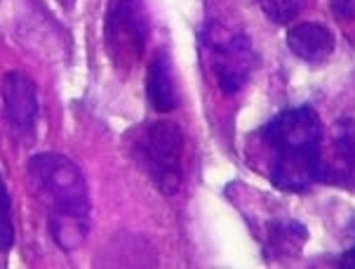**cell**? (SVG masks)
Listing matches in <instances>:
<instances>
[{
	"instance_id": "cell-1",
	"label": "cell",
	"mask_w": 355,
	"mask_h": 269,
	"mask_svg": "<svg viewBox=\"0 0 355 269\" xmlns=\"http://www.w3.org/2000/svg\"><path fill=\"white\" fill-rule=\"evenodd\" d=\"M268 149V177L278 189L306 191L318 182H329V165L322 158V121L311 106H292L263 125Z\"/></svg>"
},
{
	"instance_id": "cell-6",
	"label": "cell",
	"mask_w": 355,
	"mask_h": 269,
	"mask_svg": "<svg viewBox=\"0 0 355 269\" xmlns=\"http://www.w3.org/2000/svg\"><path fill=\"white\" fill-rule=\"evenodd\" d=\"M3 116L19 135H31L38 121V88L24 71H8L0 83Z\"/></svg>"
},
{
	"instance_id": "cell-10",
	"label": "cell",
	"mask_w": 355,
	"mask_h": 269,
	"mask_svg": "<svg viewBox=\"0 0 355 269\" xmlns=\"http://www.w3.org/2000/svg\"><path fill=\"white\" fill-rule=\"evenodd\" d=\"M15 246V225H12V201L5 179L0 175V250Z\"/></svg>"
},
{
	"instance_id": "cell-14",
	"label": "cell",
	"mask_w": 355,
	"mask_h": 269,
	"mask_svg": "<svg viewBox=\"0 0 355 269\" xmlns=\"http://www.w3.org/2000/svg\"><path fill=\"white\" fill-rule=\"evenodd\" d=\"M297 3H299V5H304V0H297Z\"/></svg>"
},
{
	"instance_id": "cell-3",
	"label": "cell",
	"mask_w": 355,
	"mask_h": 269,
	"mask_svg": "<svg viewBox=\"0 0 355 269\" xmlns=\"http://www.w3.org/2000/svg\"><path fill=\"white\" fill-rule=\"evenodd\" d=\"M135 158L162 196L179 194L184 182V133L172 121H155L135 142Z\"/></svg>"
},
{
	"instance_id": "cell-8",
	"label": "cell",
	"mask_w": 355,
	"mask_h": 269,
	"mask_svg": "<svg viewBox=\"0 0 355 269\" xmlns=\"http://www.w3.org/2000/svg\"><path fill=\"white\" fill-rule=\"evenodd\" d=\"M146 95L151 106L158 113H170L177 109L179 97H177V85H174L172 76V64L165 50H158L148 64V76H146Z\"/></svg>"
},
{
	"instance_id": "cell-5",
	"label": "cell",
	"mask_w": 355,
	"mask_h": 269,
	"mask_svg": "<svg viewBox=\"0 0 355 269\" xmlns=\"http://www.w3.org/2000/svg\"><path fill=\"white\" fill-rule=\"evenodd\" d=\"M209 52V67L224 95H238L248 85L257 67V52L248 33H231L214 26L205 35Z\"/></svg>"
},
{
	"instance_id": "cell-2",
	"label": "cell",
	"mask_w": 355,
	"mask_h": 269,
	"mask_svg": "<svg viewBox=\"0 0 355 269\" xmlns=\"http://www.w3.org/2000/svg\"><path fill=\"white\" fill-rule=\"evenodd\" d=\"M28 182L43 201L47 227L59 248L73 250L89 231V191L80 168L64 154L43 152L28 161Z\"/></svg>"
},
{
	"instance_id": "cell-12",
	"label": "cell",
	"mask_w": 355,
	"mask_h": 269,
	"mask_svg": "<svg viewBox=\"0 0 355 269\" xmlns=\"http://www.w3.org/2000/svg\"><path fill=\"white\" fill-rule=\"evenodd\" d=\"M341 267H355V248H351L348 253L341 258V262H339Z\"/></svg>"
},
{
	"instance_id": "cell-13",
	"label": "cell",
	"mask_w": 355,
	"mask_h": 269,
	"mask_svg": "<svg viewBox=\"0 0 355 269\" xmlns=\"http://www.w3.org/2000/svg\"><path fill=\"white\" fill-rule=\"evenodd\" d=\"M59 3H62L64 8H71V5H73V0H59Z\"/></svg>"
},
{
	"instance_id": "cell-11",
	"label": "cell",
	"mask_w": 355,
	"mask_h": 269,
	"mask_svg": "<svg viewBox=\"0 0 355 269\" xmlns=\"http://www.w3.org/2000/svg\"><path fill=\"white\" fill-rule=\"evenodd\" d=\"M329 8L341 19H355V0H329Z\"/></svg>"
},
{
	"instance_id": "cell-9",
	"label": "cell",
	"mask_w": 355,
	"mask_h": 269,
	"mask_svg": "<svg viewBox=\"0 0 355 269\" xmlns=\"http://www.w3.org/2000/svg\"><path fill=\"white\" fill-rule=\"evenodd\" d=\"M334 142H336V156H339L341 165H344L346 172H351L355 168V123L351 118H341L336 123Z\"/></svg>"
},
{
	"instance_id": "cell-4",
	"label": "cell",
	"mask_w": 355,
	"mask_h": 269,
	"mask_svg": "<svg viewBox=\"0 0 355 269\" xmlns=\"http://www.w3.org/2000/svg\"><path fill=\"white\" fill-rule=\"evenodd\" d=\"M148 35L151 24L144 0H118L104 26V43L113 67L120 71L135 69L146 52Z\"/></svg>"
},
{
	"instance_id": "cell-7",
	"label": "cell",
	"mask_w": 355,
	"mask_h": 269,
	"mask_svg": "<svg viewBox=\"0 0 355 269\" xmlns=\"http://www.w3.org/2000/svg\"><path fill=\"white\" fill-rule=\"evenodd\" d=\"M287 45L302 62L320 64L334 52V33L318 22H302L287 31Z\"/></svg>"
}]
</instances>
